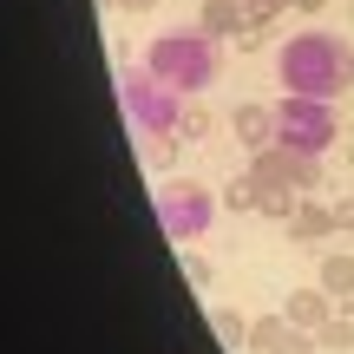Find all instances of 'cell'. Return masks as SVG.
<instances>
[{"mask_svg": "<svg viewBox=\"0 0 354 354\" xmlns=\"http://www.w3.org/2000/svg\"><path fill=\"white\" fill-rule=\"evenodd\" d=\"M276 79H282V92H302V99H335L354 79V53L335 33H322V26H302L295 39H282Z\"/></svg>", "mask_w": 354, "mask_h": 354, "instance_id": "obj_1", "label": "cell"}, {"mask_svg": "<svg viewBox=\"0 0 354 354\" xmlns=\"http://www.w3.org/2000/svg\"><path fill=\"white\" fill-rule=\"evenodd\" d=\"M145 73H158L171 92H203L216 79V33L203 20H190V26H165V33L151 39V53H145Z\"/></svg>", "mask_w": 354, "mask_h": 354, "instance_id": "obj_2", "label": "cell"}, {"mask_svg": "<svg viewBox=\"0 0 354 354\" xmlns=\"http://www.w3.org/2000/svg\"><path fill=\"white\" fill-rule=\"evenodd\" d=\"M342 138V118H335V99H302V92H282L276 99V145L302 158H322Z\"/></svg>", "mask_w": 354, "mask_h": 354, "instance_id": "obj_3", "label": "cell"}, {"mask_svg": "<svg viewBox=\"0 0 354 354\" xmlns=\"http://www.w3.org/2000/svg\"><path fill=\"white\" fill-rule=\"evenodd\" d=\"M118 92H125V118L138 138H177V125H184V92H171L158 73H125L118 79Z\"/></svg>", "mask_w": 354, "mask_h": 354, "instance_id": "obj_4", "label": "cell"}, {"mask_svg": "<svg viewBox=\"0 0 354 354\" xmlns=\"http://www.w3.org/2000/svg\"><path fill=\"white\" fill-rule=\"evenodd\" d=\"M210 216H216V190L190 184V177H171V184L158 190V223H165L171 243H197L203 230H210Z\"/></svg>", "mask_w": 354, "mask_h": 354, "instance_id": "obj_5", "label": "cell"}, {"mask_svg": "<svg viewBox=\"0 0 354 354\" xmlns=\"http://www.w3.org/2000/svg\"><path fill=\"white\" fill-rule=\"evenodd\" d=\"M250 171L263 177L269 190L322 197V158H302V151H289V145H263V151H250Z\"/></svg>", "mask_w": 354, "mask_h": 354, "instance_id": "obj_6", "label": "cell"}, {"mask_svg": "<svg viewBox=\"0 0 354 354\" xmlns=\"http://www.w3.org/2000/svg\"><path fill=\"white\" fill-rule=\"evenodd\" d=\"M282 315H289L295 328H308V335H315L322 322H335V315H342V302H335V295H328V289L315 282V289H295L289 302H282Z\"/></svg>", "mask_w": 354, "mask_h": 354, "instance_id": "obj_7", "label": "cell"}, {"mask_svg": "<svg viewBox=\"0 0 354 354\" xmlns=\"http://www.w3.org/2000/svg\"><path fill=\"white\" fill-rule=\"evenodd\" d=\"M230 131H236V145H250V151L276 145V105H236V112H230Z\"/></svg>", "mask_w": 354, "mask_h": 354, "instance_id": "obj_8", "label": "cell"}, {"mask_svg": "<svg viewBox=\"0 0 354 354\" xmlns=\"http://www.w3.org/2000/svg\"><path fill=\"white\" fill-rule=\"evenodd\" d=\"M315 282L335 295V302L354 315V256L348 250H322V269H315Z\"/></svg>", "mask_w": 354, "mask_h": 354, "instance_id": "obj_9", "label": "cell"}, {"mask_svg": "<svg viewBox=\"0 0 354 354\" xmlns=\"http://www.w3.org/2000/svg\"><path fill=\"white\" fill-rule=\"evenodd\" d=\"M282 230H289L295 243H322V236H335V203H322V197H302V210H295Z\"/></svg>", "mask_w": 354, "mask_h": 354, "instance_id": "obj_10", "label": "cell"}, {"mask_svg": "<svg viewBox=\"0 0 354 354\" xmlns=\"http://www.w3.org/2000/svg\"><path fill=\"white\" fill-rule=\"evenodd\" d=\"M203 26H210L216 39H250V13H243V0H203V13H197Z\"/></svg>", "mask_w": 354, "mask_h": 354, "instance_id": "obj_11", "label": "cell"}, {"mask_svg": "<svg viewBox=\"0 0 354 354\" xmlns=\"http://www.w3.org/2000/svg\"><path fill=\"white\" fill-rule=\"evenodd\" d=\"M243 13H250V39H243V46H263V39L276 33V20L295 13V7H289V0H243Z\"/></svg>", "mask_w": 354, "mask_h": 354, "instance_id": "obj_12", "label": "cell"}, {"mask_svg": "<svg viewBox=\"0 0 354 354\" xmlns=\"http://www.w3.org/2000/svg\"><path fill=\"white\" fill-rule=\"evenodd\" d=\"M263 197H269V184H263L256 171H243L236 184L223 190V203H230V210H243V216H256V210H263Z\"/></svg>", "mask_w": 354, "mask_h": 354, "instance_id": "obj_13", "label": "cell"}, {"mask_svg": "<svg viewBox=\"0 0 354 354\" xmlns=\"http://www.w3.org/2000/svg\"><path fill=\"white\" fill-rule=\"evenodd\" d=\"M315 342H322V354H354V315L342 308L335 322H322V328H315Z\"/></svg>", "mask_w": 354, "mask_h": 354, "instance_id": "obj_14", "label": "cell"}, {"mask_svg": "<svg viewBox=\"0 0 354 354\" xmlns=\"http://www.w3.org/2000/svg\"><path fill=\"white\" fill-rule=\"evenodd\" d=\"M210 328H216L223 348H250V322H243L236 308H210Z\"/></svg>", "mask_w": 354, "mask_h": 354, "instance_id": "obj_15", "label": "cell"}, {"mask_svg": "<svg viewBox=\"0 0 354 354\" xmlns=\"http://www.w3.org/2000/svg\"><path fill=\"white\" fill-rule=\"evenodd\" d=\"M269 354H322V342H315L308 328H295V322H289V328H282L276 342H269Z\"/></svg>", "mask_w": 354, "mask_h": 354, "instance_id": "obj_16", "label": "cell"}, {"mask_svg": "<svg viewBox=\"0 0 354 354\" xmlns=\"http://www.w3.org/2000/svg\"><path fill=\"white\" fill-rule=\"evenodd\" d=\"M295 210H302V197H295V190H269V197H263V210H256V216H269V223H289Z\"/></svg>", "mask_w": 354, "mask_h": 354, "instance_id": "obj_17", "label": "cell"}, {"mask_svg": "<svg viewBox=\"0 0 354 354\" xmlns=\"http://www.w3.org/2000/svg\"><path fill=\"white\" fill-rule=\"evenodd\" d=\"M289 328V315H263V322H250V354H269V342Z\"/></svg>", "mask_w": 354, "mask_h": 354, "instance_id": "obj_18", "label": "cell"}, {"mask_svg": "<svg viewBox=\"0 0 354 354\" xmlns=\"http://www.w3.org/2000/svg\"><path fill=\"white\" fill-rule=\"evenodd\" d=\"M210 125H216V118L203 112V105H184V125H177V138H190V145H203V138H210Z\"/></svg>", "mask_w": 354, "mask_h": 354, "instance_id": "obj_19", "label": "cell"}, {"mask_svg": "<svg viewBox=\"0 0 354 354\" xmlns=\"http://www.w3.org/2000/svg\"><path fill=\"white\" fill-rule=\"evenodd\" d=\"M335 230H348V236H354V197L335 203Z\"/></svg>", "mask_w": 354, "mask_h": 354, "instance_id": "obj_20", "label": "cell"}, {"mask_svg": "<svg viewBox=\"0 0 354 354\" xmlns=\"http://www.w3.org/2000/svg\"><path fill=\"white\" fill-rule=\"evenodd\" d=\"M112 7H125V13H151L158 0H112Z\"/></svg>", "mask_w": 354, "mask_h": 354, "instance_id": "obj_21", "label": "cell"}, {"mask_svg": "<svg viewBox=\"0 0 354 354\" xmlns=\"http://www.w3.org/2000/svg\"><path fill=\"white\" fill-rule=\"evenodd\" d=\"M289 7H295V13H322L328 0H289Z\"/></svg>", "mask_w": 354, "mask_h": 354, "instance_id": "obj_22", "label": "cell"}, {"mask_svg": "<svg viewBox=\"0 0 354 354\" xmlns=\"http://www.w3.org/2000/svg\"><path fill=\"white\" fill-rule=\"evenodd\" d=\"M348 158H354V145H348Z\"/></svg>", "mask_w": 354, "mask_h": 354, "instance_id": "obj_23", "label": "cell"}]
</instances>
